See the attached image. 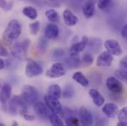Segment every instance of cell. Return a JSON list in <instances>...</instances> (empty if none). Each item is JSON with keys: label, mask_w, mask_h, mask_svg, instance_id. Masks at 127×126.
Instances as JSON below:
<instances>
[{"label": "cell", "mask_w": 127, "mask_h": 126, "mask_svg": "<svg viewBox=\"0 0 127 126\" xmlns=\"http://www.w3.org/2000/svg\"><path fill=\"white\" fill-rule=\"evenodd\" d=\"M22 32V25L16 20L13 19L9 22L3 33V38L6 41H12L19 37Z\"/></svg>", "instance_id": "6da1fadb"}, {"label": "cell", "mask_w": 127, "mask_h": 126, "mask_svg": "<svg viewBox=\"0 0 127 126\" xmlns=\"http://www.w3.org/2000/svg\"><path fill=\"white\" fill-rule=\"evenodd\" d=\"M31 44L29 39H25L22 42L15 44L11 49L10 53L13 58L19 60H23L27 57L28 48Z\"/></svg>", "instance_id": "7a4b0ae2"}, {"label": "cell", "mask_w": 127, "mask_h": 126, "mask_svg": "<svg viewBox=\"0 0 127 126\" xmlns=\"http://www.w3.org/2000/svg\"><path fill=\"white\" fill-rule=\"evenodd\" d=\"M22 97L27 104L33 105L38 99L37 89L31 85H24L22 88Z\"/></svg>", "instance_id": "3957f363"}, {"label": "cell", "mask_w": 127, "mask_h": 126, "mask_svg": "<svg viewBox=\"0 0 127 126\" xmlns=\"http://www.w3.org/2000/svg\"><path fill=\"white\" fill-rule=\"evenodd\" d=\"M27 102L24 100L22 97L20 96H14L10 101L8 105V109L11 114L16 115L17 113L22 109L28 108Z\"/></svg>", "instance_id": "277c9868"}, {"label": "cell", "mask_w": 127, "mask_h": 126, "mask_svg": "<svg viewBox=\"0 0 127 126\" xmlns=\"http://www.w3.org/2000/svg\"><path fill=\"white\" fill-rule=\"evenodd\" d=\"M44 72L43 67L36 61L28 59L25 66V75L28 77L32 78L41 75Z\"/></svg>", "instance_id": "5b68a950"}, {"label": "cell", "mask_w": 127, "mask_h": 126, "mask_svg": "<svg viewBox=\"0 0 127 126\" xmlns=\"http://www.w3.org/2000/svg\"><path fill=\"white\" fill-rule=\"evenodd\" d=\"M106 85L109 92L115 95H121L124 92V86L118 77L110 76L106 79Z\"/></svg>", "instance_id": "8992f818"}, {"label": "cell", "mask_w": 127, "mask_h": 126, "mask_svg": "<svg viewBox=\"0 0 127 126\" xmlns=\"http://www.w3.org/2000/svg\"><path fill=\"white\" fill-rule=\"evenodd\" d=\"M44 101L48 108L51 111V112L57 114H61L63 107L61 102L59 101V99L54 98L50 95H46L44 97Z\"/></svg>", "instance_id": "52a82bcc"}, {"label": "cell", "mask_w": 127, "mask_h": 126, "mask_svg": "<svg viewBox=\"0 0 127 126\" xmlns=\"http://www.w3.org/2000/svg\"><path fill=\"white\" fill-rule=\"evenodd\" d=\"M66 74L63 63L56 62L53 63L51 67L46 72V76L50 78H58Z\"/></svg>", "instance_id": "ba28073f"}, {"label": "cell", "mask_w": 127, "mask_h": 126, "mask_svg": "<svg viewBox=\"0 0 127 126\" xmlns=\"http://www.w3.org/2000/svg\"><path fill=\"white\" fill-rule=\"evenodd\" d=\"M79 120L81 125L84 126H93V116L92 113L84 105L81 106L78 111Z\"/></svg>", "instance_id": "9c48e42d"}, {"label": "cell", "mask_w": 127, "mask_h": 126, "mask_svg": "<svg viewBox=\"0 0 127 126\" xmlns=\"http://www.w3.org/2000/svg\"><path fill=\"white\" fill-rule=\"evenodd\" d=\"M88 43H89V38L87 36H84L81 41L72 44L69 48V55L70 56L78 55L87 47Z\"/></svg>", "instance_id": "30bf717a"}, {"label": "cell", "mask_w": 127, "mask_h": 126, "mask_svg": "<svg viewBox=\"0 0 127 126\" xmlns=\"http://www.w3.org/2000/svg\"><path fill=\"white\" fill-rule=\"evenodd\" d=\"M33 108L36 115L42 119L49 118V116L51 114V111L48 108L45 102L41 101H36L33 104Z\"/></svg>", "instance_id": "8fae6325"}, {"label": "cell", "mask_w": 127, "mask_h": 126, "mask_svg": "<svg viewBox=\"0 0 127 126\" xmlns=\"http://www.w3.org/2000/svg\"><path fill=\"white\" fill-rule=\"evenodd\" d=\"M104 47L112 55L120 56L122 54V49L119 42L115 39H108L104 42Z\"/></svg>", "instance_id": "7c38bea8"}, {"label": "cell", "mask_w": 127, "mask_h": 126, "mask_svg": "<svg viewBox=\"0 0 127 126\" xmlns=\"http://www.w3.org/2000/svg\"><path fill=\"white\" fill-rule=\"evenodd\" d=\"M113 56L108 51H103L97 58L96 65L100 67H109L111 66L113 62Z\"/></svg>", "instance_id": "4fadbf2b"}, {"label": "cell", "mask_w": 127, "mask_h": 126, "mask_svg": "<svg viewBox=\"0 0 127 126\" xmlns=\"http://www.w3.org/2000/svg\"><path fill=\"white\" fill-rule=\"evenodd\" d=\"M63 19L64 23L69 27H73L78 22V16L75 15L74 13L69 9H66L64 10Z\"/></svg>", "instance_id": "5bb4252c"}, {"label": "cell", "mask_w": 127, "mask_h": 126, "mask_svg": "<svg viewBox=\"0 0 127 126\" xmlns=\"http://www.w3.org/2000/svg\"><path fill=\"white\" fill-rule=\"evenodd\" d=\"M102 112L107 118H115L118 113V107L113 102H108L102 108Z\"/></svg>", "instance_id": "9a60e30c"}, {"label": "cell", "mask_w": 127, "mask_h": 126, "mask_svg": "<svg viewBox=\"0 0 127 126\" xmlns=\"http://www.w3.org/2000/svg\"><path fill=\"white\" fill-rule=\"evenodd\" d=\"M95 11V1L94 0H87L84 2L82 12L87 19H90L93 16Z\"/></svg>", "instance_id": "2e32d148"}, {"label": "cell", "mask_w": 127, "mask_h": 126, "mask_svg": "<svg viewBox=\"0 0 127 126\" xmlns=\"http://www.w3.org/2000/svg\"><path fill=\"white\" fill-rule=\"evenodd\" d=\"M59 35V29L54 23L48 24L44 30V36L47 39H55Z\"/></svg>", "instance_id": "e0dca14e"}, {"label": "cell", "mask_w": 127, "mask_h": 126, "mask_svg": "<svg viewBox=\"0 0 127 126\" xmlns=\"http://www.w3.org/2000/svg\"><path fill=\"white\" fill-rule=\"evenodd\" d=\"M89 95L92 98L93 103L97 107H100L101 105H103L105 102V98L98 90L95 89H92L89 91Z\"/></svg>", "instance_id": "ac0fdd59"}, {"label": "cell", "mask_w": 127, "mask_h": 126, "mask_svg": "<svg viewBox=\"0 0 127 126\" xmlns=\"http://www.w3.org/2000/svg\"><path fill=\"white\" fill-rule=\"evenodd\" d=\"M12 92V89L10 85L8 83H4L1 87V92H0V101L2 104H6L7 101L10 100V96Z\"/></svg>", "instance_id": "d6986e66"}, {"label": "cell", "mask_w": 127, "mask_h": 126, "mask_svg": "<svg viewBox=\"0 0 127 126\" xmlns=\"http://www.w3.org/2000/svg\"><path fill=\"white\" fill-rule=\"evenodd\" d=\"M72 79L77 82L78 84L84 87H87L89 86L90 82L89 80L86 77V76L81 72H76L72 75Z\"/></svg>", "instance_id": "ffe728a7"}, {"label": "cell", "mask_w": 127, "mask_h": 126, "mask_svg": "<svg viewBox=\"0 0 127 126\" xmlns=\"http://www.w3.org/2000/svg\"><path fill=\"white\" fill-rule=\"evenodd\" d=\"M47 95H50L51 97L54 98L59 99L62 95V89L58 84H52L48 87Z\"/></svg>", "instance_id": "44dd1931"}, {"label": "cell", "mask_w": 127, "mask_h": 126, "mask_svg": "<svg viewBox=\"0 0 127 126\" xmlns=\"http://www.w3.org/2000/svg\"><path fill=\"white\" fill-rule=\"evenodd\" d=\"M66 64L68 67L71 69H76L78 68L81 64V60L78 55L70 56L66 60Z\"/></svg>", "instance_id": "7402d4cb"}, {"label": "cell", "mask_w": 127, "mask_h": 126, "mask_svg": "<svg viewBox=\"0 0 127 126\" xmlns=\"http://www.w3.org/2000/svg\"><path fill=\"white\" fill-rule=\"evenodd\" d=\"M87 46H89L90 50H92L93 52L97 53L100 50V49H101L102 41H101L100 39H99L97 38H92L89 41Z\"/></svg>", "instance_id": "603a6c76"}, {"label": "cell", "mask_w": 127, "mask_h": 126, "mask_svg": "<svg viewBox=\"0 0 127 126\" xmlns=\"http://www.w3.org/2000/svg\"><path fill=\"white\" fill-rule=\"evenodd\" d=\"M22 13L31 20L36 19L38 16V12L35 8L32 6H27L22 10Z\"/></svg>", "instance_id": "cb8c5ba5"}, {"label": "cell", "mask_w": 127, "mask_h": 126, "mask_svg": "<svg viewBox=\"0 0 127 126\" xmlns=\"http://www.w3.org/2000/svg\"><path fill=\"white\" fill-rule=\"evenodd\" d=\"M45 16L47 18V19L53 23L57 22L59 20V15L58 12L54 9L47 10L45 12Z\"/></svg>", "instance_id": "d4e9b609"}, {"label": "cell", "mask_w": 127, "mask_h": 126, "mask_svg": "<svg viewBox=\"0 0 127 126\" xmlns=\"http://www.w3.org/2000/svg\"><path fill=\"white\" fill-rule=\"evenodd\" d=\"M47 41L44 38H41L38 39V41L36 45V50L38 51V52L39 54H44L46 50H47Z\"/></svg>", "instance_id": "484cf974"}, {"label": "cell", "mask_w": 127, "mask_h": 126, "mask_svg": "<svg viewBox=\"0 0 127 126\" xmlns=\"http://www.w3.org/2000/svg\"><path fill=\"white\" fill-rule=\"evenodd\" d=\"M49 120L50 122V123L53 125V126H63L64 123L63 121L62 120L61 117L59 116V114H55V113H53L51 112V114H50L49 116Z\"/></svg>", "instance_id": "4316f807"}, {"label": "cell", "mask_w": 127, "mask_h": 126, "mask_svg": "<svg viewBox=\"0 0 127 126\" xmlns=\"http://www.w3.org/2000/svg\"><path fill=\"white\" fill-rule=\"evenodd\" d=\"M75 95V89L72 86L67 85L64 87L63 91V96L65 98H71Z\"/></svg>", "instance_id": "83f0119b"}, {"label": "cell", "mask_w": 127, "mask_h": 126, "mask_svg": "<svg viewBox=\"0 0 127 126\" xmlns=\"http://www.w3.org/2000/svg\"><path fill=\"white\" fill-rule=\"evenodd\" d=\"M115 75L116 77H118L119 80L127 83V70L126 69H118L115 71Z\"/></svg>", "instance_id": "f1b7e54d"}, {"label": "cell", "mask_w": 127, "mask_h": 126, "mask_svg": "<svg viewBox=\"0 0 127 126\" xmlns=\"http://www.w3.org/2000/svg\"><path fill=\"white\" fill-rule=\"evenodd\" d=\"M93 61H94L93 56L90 53H86L84 55V56L81 58V63H83L86 66H89L93 63Z\"/></svg>", "instance_id": "f546056e"}, {"label": "cell", "mask_w": 127, "mask_h": 126, "mask_svg": "<svg viewBox=\"0 0 127 126\" xmlns=\"http://www.w3.org/2000/svg\"><path fill=\"white\" fill-rule=\"evenodd\" d=\"M118 118L119 121L123 122L127 126V107L123 108L118 113Z\"/></svg>", "instance_id": "4dcf8cb0"}, {"label": "cell", "mask_w": 127, "mask_h": 126, "mask_svg": "<svg viewBox=\"0 0 127 126\" xmlns=\"http://www.w3.org/2000/svg\"><path fill=\"white\" fill-rule=\"evenodd\" d=\"M64 120H65V124H66V126H78L79 122H80V120L77 117H75L74 116L68 117L65 118Z\"/></svg>", "instance_id": "1f68e13d"}, {"label": "cell", "mask_w": 127, "mask_h": 126, "mask_svg": "<svg viewBox=\"0 0 127 126\" xmlns=\"http://www.w3.org/2000/svg\"><path fill=\"white\" fill-rule=\"evenodd\" d=\"M13 1H7V0H0V7L4 11H9L13 8Z\"/></svg>", "instance_id": "d6a6232c"}, {"label": "cell", "mask_w": 127, "mask_h": 126, "mask_svg": "<svg viewBox=\"0 0 127 126\" xmlns=\"http://www.w3.org/2000/svg\"><path fill=\"white\" fill-rule=\"evenodd\" d=\"M112 1V0H98L97 5L100 10H106L110 5Z\"/></svg>", "instance_id": "836d02e7"}, {"label": "cell", "mask_w": 127, "mask_h": 126, "mask_svg": "<svg viewBox=\"0 0 127 126\" xmlns=\"http://www.w3.org/2000/svg\"><path fill=\"white\" fill-rule=\"evenodd\" d=\"M19 114L27 120V121H33L35 120V117L28 111V108L22 109L19 111Z\"/></svg>", "instance_id": "e575fe53"}, {"label": "cell", "mask_w": 127, "mask_h": 126, "mask_svg": "<svg viewBox=\"0 0 127 126\" xmlns=\"http://www.w3.org/2000/svg\"><path fill=\"white\" fill-rule=\"evenodd\" d=\"M29 27H30V30H31V34L36 35L40 30V22L38 21L34 22L31 24H30Z\"/></svg>", "instance_id": "d590c367"}, {"label": "cell", "mask_w": 127, "mask_h": 126, "mask_svg": "<svg viewBox=\"0 0 127 126\" xmlns=\"http://www.w3.org/2000/svg\"><path fill=\"white\" fill-rule=\"evenodd\" d=\"M64 55V51L61 48L56 49L52 52V57L55 60H57V59L59 60V59L62 58Z\"/></svg>", "instance_id": "8d00e7d4"}, {"label": "cell", "mask_w": 127, "mask_h": 126, "mask_svg": "<svg viewBox=\"0 0 127 126\" xmlns=\"http://www.w3.org/2000/svg\"><path fill=\"white\" fill-rule=\"evenodd\" d=\"M61 114L62 115V117L65 119V118H66L68 117L73 116L74 113H73V111L71 109H69L68 108H64V109H62V111Z\"/></svg>", "instance_id": "74e56055"}, {"label": "cell", "mask_w": 127, "mask_h": 126, "mask_svg": "<svg viewBox=\"0 0 127 126\" xmlns=\"http://www.w3.org/2000/svg\"><path fill=\"white\" fill-rule=\"evenodd\" d=\"M10 55L8 51L4 47V46L0 41V56L1 57H8Z\"/></svg>", "instance_id": "f35d334b"}, {"label": "cell", "mask_w": 127, "mask_h": 126, "mask_svg": "<svg viewBox=\"0 0 127 126\" xmlns=\"http://www.w3.org/2000/svg\"><path fill=\"white\" fill-rule=\"evenodd\" d=\"M120 66L124 69L127 70V55L124 56L120 61Z\"/></svg>", "instance_id": "ab89813d"}, {"label": "cell", "mask_w": 127, "mask_h": 126, "mask_svg": "<svg viewBox=\"0 0 127 126\" xmlns=\"http://www.w3.org/2000/svg\"><path fill=\"white\" fill-rule=\"evenodd\" d=\"M121 34V36H122L123 38L127 39V25H124V27L122 28Z\"/></svg>", "instance_id": "60d3db41"}, {"label": "cell", "mask_w": 127, "mask_h": 126, "mask_svg": "<svg viewBox=\"0 0 127 126\" xmlns=\"http://www.w3.org/2000/svg\"><path fill=\"white\" fill-rule=\"evenodd\" d=\"M5 66V63H4V61L0 58V70L1 69H3Z\"/></svg>", "instance_id": "b9f144b4"}, {"label": "cell", "mask_w": 127, "mask_h": 126, "mask_svg": "<svg viewBox=\"0 0 127 126\" xmlns=\"http://www.w3.org/2000/svg\"><path fill=\"white\" fill-rule=\"evenodd\" d=\"M12 126H19V123H18L17 122H16V121H14Z\"/></svg>", "instance_id": "7bdbcfd3"}, {"label": "cell", "mask_w": 127, "mask_h": 126, "mask_svg": "<svg viewBox=\"0 0 127 126\" xmlns=\"http://www.w3.org/2000/svg\"><path fill=\"white\" fill-rule=\"evenodd\" d=\"M4 126V125L3 123H0V126Z\"/></svg>", "instance_id": "ee69618b"}, {"label": "cell", "mask_w": 127, "mask_h": 126, "mask_svg": "<svg viewBox=\"0 0 127 126\" xmlns=\"http://www.w3.org/2000/svg\"><path fill=\"white\" fill-rule=\"evenodd\" d=\"M1 84H0V89H1Z\"/></svg>", "instance_id": "f6af8a7d"}, {"label": "cell", "mask_w": 127, "mask_h": 126, "mask_svg": "<svg viewBox=\"0 0 127 126\" xmlns=\"http://www.w3.org/2000/svg\"><path fill=\"white\" fill-rule=\"evenodd\" d=\"M77 1H81V0H77Z\"/></svg>", "instance_id": "bcb514c9"}]
</instances>
